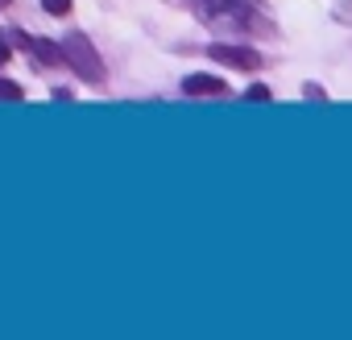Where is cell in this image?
Listing matches in <instances>:
<instances>
[{
  "mask_svg": "<svg viewBox=\"0 0 352 340\" xmlns=\"http://www.w3.org/2000/svg\"><path fill=\"white\" fill-rule=\"evenodd\" d=\"M63 54H67V67H75V75L83 83H104V63L91 50V38L87 34H67L63 38Z\"/></svg>",
  "mask_w": 352,
  "mask_h": 340,
  "instance_id": "6da1fadb",
  "label": "cell"
},
{
  "mask_svg": "<svg viewBox=\"0 0 352 340\" xmlns=\"http://www.w3.org/2000/svg\"><path fill=\"white\" fill-rule=\"evenodd\" d=\"M199 13L212 25H220V30H228V25H253L257 21L249 0H199Z\"/></svg>",
  "mask_w": 352,
  "mask_h": 340,
  "instance_id": "7a4b0ae2",
  "label": "cell"
},
{
  "mask_svg": "<svg viewBox=\"0 0 352 340\" xmlns=\"http://www.w3.org/2000/svg\"><path fill=\"white\" fill-rule=\"evenodd\" d=\"M208 59H216V63H224V67H236V71H257V67H261V54H257V50H245V46H224V42L208 46Z\"/></svg>",
  "mask_w": 352,
  "mask_h": 340,
  "instance_id": "3957f363",
  "label": "cell"
},
{
  "mask_svg": "<svg viewBox=\"0 0 352 340\" xmlns=\"http://www.w3.org/2000/svg\"><path fill=\"white\" fill-rule=\"evenodd\" d=\"M17 42H21L30 54H38L46 67H67V54H63V46H54V42H42V38H25V34H17Z\"/></svg>",
  "mask_w": 352,
  "mask_h": 340,
  "instance_id": "277c9868",
  "label": "cell"
},
{
  "mask_svg": "<svg viewBox=\"0 0 352 340\" xmlns=\"http://www.w3.org/2000/svg\"><path fill=\"white\" fill-rule=\"evenodd\" d=\"M183 92L187 96H224V79H216V75H187Z\"/></svg>",
  "mask_w": 352,
  "mask_h": 340,
  "instance_id": "5b68a950",
  "label": "cell"
},
{
  "mask_svg": "<svg viewBox=\"0 0 352 340\" xmlns=\"http://www.w3.org/2000/svg\"><path fill=\"white\" fill-rule=\"evenodd\" d=\"M0 100H5V104H21V100H25L21 83H13V79H0Z\"/></svg>",
  "mask_w": 352,
  "mask_h": 340,
  "instance_id": "8992f818",
  "label": "cell"
},
{
  "mask_svg": "<svg viewBox=\"0 0 352 340\" xmlns=\"http://www.w3.org/2000/svg\"><path fill=\"white\" fill-rule=\"evenodd\" d=\"M42 9H46L50 17H67V13H71V0H42Z\"/></svg>",
  "mask_w": 352,
  "mask_h": 340,
  "instance_id": "52a82bcc",
  "label": "cell"
},
{
  "mask_svg": "<svg viewBox=\"0 0 352 340\" xmlns=\"http://www.w3.org/2000/svg\"><path fill=\"white\" fill-rule=\"evenodd\" d=\"M245 100H253V104H265V100H274V96H270V87H265V83H253V87L245 92Z\"/></svg>",
  "mask_w": 352,
  "mask_h": 340,
  "instance_id": "ba28073f",
  "label": "cell"
},
{
  "mask_svg": "<svg viewBox=\"0 0 352 340\" xmlns=\"http://www.w3.org/2000/svg\"><path fill=\"white\" fill-rule=\"evenodd\" d=\"M9 54H13V50H9L5 42H0V67H5V63H9Z\"/></svg>",
  "mask_w": 352,
  "mask_h": 340,
  "instance_id": "9c48e42d",
  "label": "cell"
},
{
  "mask_svg": "<svg viewBox=\"0 0 352 340\" xmlns=\"http://www.w3.org/2000/svg\"><path fill=\"white\" fill-rule=\"evenodd\" d=\"M0 5H9V0H0Z\"/></svg>",
  "mask_w": 352,
  "mask_h": 340,
  "instance_id": "30bf717a",
  "label": "cell"
}]
</instances>
